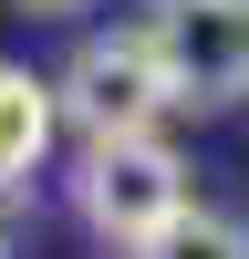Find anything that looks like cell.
<instances>
[{
	"mask_svg": "<svg viewBox=\"0 0 249 259\" xmlns=\"http://www.w3.org/2000/svg\"><path fill=\"white\" fill-rule=\"evenodd\" d=\"M52 104H62V124H73V145L166 135V114H187L177 83H166V62L145 52L135 21H124V31H83V41H73V62L52 73Z\"/></svg>",
	"mask_w": 249,
	"mask_h": 259,
	"instance_id": "obj_1",
	"label": "cell"
},
{
	"mask_svg": "<svg viewBox=\"0 0 249 259\" xmlns=\"http://www.w3.org/2000/svg\"><path fill=\"white\" fill-rule=\"evenodd\" d=\"M73 218L94 228L104 249H124L135 259L145 239H156L166 218H177L187 197H197V187H187V156L166 135H114V145H73Z\"/></svg>",
	"mask_w": 249,
	"mask_h": 259,
	"instance_id": "obj_2",
	"label": "cell"
},
{
	"mask_svg": "<svg viewBox=\"0 0 249 259\" xmlns=\"http://www.w3.org/2000/svg\"><path fill=\"white\" fill-rule=\"evenodd\" d=\"M135 31L166 62L177 104H249V0H145Z\"/></svg>",
	"mask_w": 249,
	"mask_h": 259,
	"instance_id": "obj_3",
	"label": "cell"
},
{
	"mask_svg": "<svg viewBox=\"0 0 249 259\" xmlns=\"http://www.w3.org/2000/svg\"><path fill=\"white\" fill-rule=\"evenodd\" d=\"M135 259H249V218H228V207L187 197V207H177V218H166Z\"/></svg>",
	"mask_w": 249,
	"mask_h": 259,
	"instance_id": "obj_4",
	"label": "cell"
},
{
	"mask_svg": "<svg viewBox=\"0 0 249 259\" xmlns=\"http://www.w3.org/2000/svg\"><path fill=\"white\" fill-rule=\"evenodd\" d=\"M21 218H31V187H21V177H0V249L21 239Z\"/></svg>",
	"mask_w": 249,
	"mask_h": 259,
	"instance_id": "obj_5",
	"label": "cell"
},
{
	"mask_svg": "<svg viewBox=\"0 0 249 259\" xmlns=\"http://www.w3.org/2000/svg\"><path fill=\"white\" fill-rule=\"evenodd\" d=\"M11 11H31V21H73V11H94V0H11Z\"/></svg>",
	"mask_w": 249,
	"mask_h": 259,
	"instance_id": "obj_6",
	"label": "cell"
},
{
	"mask_svg": "<svg viewBox=\"0 0 249 259\" xmlns=\"http://www.w3.org/2000/svg\"><path fill=\"white\" fill-rule=\"evenodd\" d=\"M0 259H11V249H0Z\"/></svg>",
	"mask_w": 249,
	"mask_h": 259,
	"instance_id": "obj_7",
	"label": "cell"
}]
</instances>
